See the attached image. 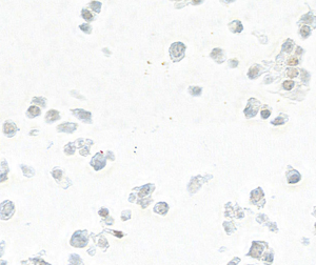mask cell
<instances>
[{"label": "cell", "mask_w": 316, "mask_h": 265, "mask_svg": "<svg viewBox=\"0 0 316 265\" xmlns=\"http://www.w3.org/2000/svg\"><path fill=\"white\" fill-rule=\"evenodd\" d=\"M186 49V46L180 42L174 43L172 46H171V49H170V53H171V56H172V59L174 61L179 60V59L182 57L183 55V51Z\"/></svg>", "instance_id": "cell-1"}, {"label": "cell", "mask_w": 316, "mask_h": 265, "mask_svg": "<svg viewBox=\"0 0 316 265\" xmlns=\"http://www.w3.org/2000/svg\"><path fill=\"white\" fill-rule=\"evenodd\" d=\"M86 242H88V239H86V234L83 232H77L76 234H74L72 241H71V244L73 246L83 247L86 244Z\"/></svg>", "instance_id": "cell-2"}, {"label": "cell", "mask_w": 316, "mask_h": 265, "mask_svg": "<svg viewBox=\"0 0 316 265\" xmlns=\"http://www.w3.org/2000/svg\"><path fill=\"white\" fill-rule=\"evenodd\" d=\"M13 211H14V205H13L12 202L6 201V202H4V203L1 204V207H0V213H1V215H2L3 219H6V218L11 217V215L13 213Z\"/></svg>", "instance_id": "cell-3"}, {"label": "cell", "mask_w": 316, "mask_h": 265, "mask_svg": "<svg viewBox=\"0 0 316 265\" xmlns=\"http://www.w3.org/2000/svg\"><path fill=\"white\" fill-rule=\"evenodd\" d=\"M262 250H264L262 244L258 243V242H254L253 245H252L251 251L249 253V255L252 256V257H254V258H259L260 255H261V253H262Z\"/></svg>", "instance_id": "cell-4"}, {"label": "cell", "mask_w": 316, "mask_h": 265, "mask_svg": "<svg viewBox=\"0 0 316 265\" xmlns=\"http://www.w3.org/2000/svg\"><path fill=\"white\" fill-rule=\"evenodd\" d=\"M92 165L96 169H100L105 166V159L102 158L101 155H97L95 158L92 160Z\"/></svg>", "instance_id": "cell-5"}, {"label": "cell", "mask_w": 316, "mask_h": 265, "mask_svg": "<svg viewBox=\"0 0 316 265\" xmlns=\"http://www.w3.org/2000/svg\"><path fill=\"white\" fill-rule=\"evenodd\" d=\"M3 131H4V133H5L6 135L12 136V135L17 131V127H16V125L14 124V123H12V122H6V123H4V125H3Z\"/></svg>", "instance_id": "cell-6"}, {"label": "cell", "mask_w": 316, "mask_h": 265, "mask_svg": "<svg viewBox=\"0 0 316 265\" xmlns=\"http://www.w3.org/2000/svg\"><path fill=\"white\" fill-rule=\"evenodd\" d=\"M73 113H75L74 115L77 116L79 119H81V120L90 121V119H91V114H90L89 112H84V110H73Z\"/></svg>", "instance_id": "cell-7"}, {"label": "cell", "mask_w": 316, "mask_h": 265, "mask_svg": "<svg viewBox=\"0 0 316 265\" xmlns=\"http://www.w3.org/2000/svg\"><path fill=\"white\" fill-rule=\"evenodd\" d=\"M75 128H77V125L74 123H63V124L59 125L58 129L61 131H73Z\"/></svg>", "instance_id": "cell-8"}, {"label": "cell", "mask_w": 316, "mask_h": 265, "mask_svg": "<svg viewBox=\"0 0 316 265\" xmlns=\"http://www.w3.org/2000/svg\"><path fill=\"white\" fill-rule=\"evenodd\" d=\"M300 180V175L296 171H292L288 174V181L289 183H296Z\"/></svg>", "instance_id": "cell-9"}, {"label": "cell", "mask_w": 316, "mask_h": 265, "mask_svg": "<svg viewBox=\"0 0 316 265\" xmlns=\"http://www.w3.org/2000/svg\"><path fill=\"white\" fill-rule=\"evenodd\" d=\"M59 119V113L57 112V110H49L48 112V114H46V120L48 122H53V121H55V120H58Z\"/></svg>", "instance_id": "cell-10"}, {"label": "cell", "mask_w": 316, "mask_h": 265, "mask_svg": "<svg viewBox=\"0 0 316 265\" xmlns=\"http://www.w3.org/2000/svg\"><path fill=\"white\" fill-rule=\"evenodd\" d=\"M168 208H169V207H168V204H166V203H158V204L155 206L154 210L158 213L164 215V213H166V211H168Z\"/></svg>", "instance_id": "cell-11"}, {"label": "cell", "mask_w": 316, "mask_h": 265, "mask_svg": "<svg viewBox=\"0 0 316 265\" xmlns=\"http://www.w3.org/2000/svg\"><path fill=\"white\" fill-rule=\"evenodd\" d=\"M262 196H264L262 190H261L260 188H257L256 190H254V192H252V201L257 202L258 200H260V199L262 198Z\"/></svg>", "instance_id": "cell-12"}, {"label": "cell", "mask_w": 316, "mask_h": 265, "mask_svg": "<svg viewBox=\"0 0 316 265\" xmlns=\"http://www.w3.org/2000/svg\"><path fill=\"white\" fill-rule=\"evenodd\" d=\"M230 28L233 30V32H241V30H243V25H241V23H240L238 20H236V21H233L231 23Z\"/></svg>", "instance_id": "cell-13"}, {"label": "cell", "mask_w": 316, "mask_h": 265, "mask_svg": "<svg viewBox=\"0 0 316 265\" xmlns=\"http://www.w3.org/2000/svg\"><path fill=\"white\" fill-rule=\"evenodd\" d=\"M28 113L30 114V116H31V117H33V116H38V115L40 114V110L37 106L33 105V106H31L30 108H29Z\"/></svg>", "instance_id": "cell-14"}, {"label": "cell", "mask_w": 316, "mask_h": 265, "mask_svg": "<svg viewBox=\"0 0 316 265\" xmlns=\"http://www.w3.org/2000/svg\"><path fill=\"white\" fill-rule=\"evenodd\" d=\"M292 46H293V42H292L291 40H288V41L283 44L282 49H283L285 52H290V51L292 49Z\"/></svg>", "instance_id": "cell-15"}, {"label": "cell", "mask_w": 316, "mask_h": 265, "mask_svg": "<svg viewBox=\"0 0 316 265\" xmlns=\"http://www.w3.org/2000/svg\"><path fill=\"white\" fill-rule=\"evenodd\" d=\"M258 74V67L257 66H252L249 70V77L250 78H254L256 75Z\"/></svg>", "instance_id": "cell-16"}, {"label": "cell", "mask_w": 316, "mask_h": 265, "mask_svg": "<svg viewBox=\"0 0 316 265\" xmlns=\"http://www.w3.org/2000/svg\"><path fill=\"white\" fill-rule=\"evenodd\" d=\"M297 74H298V70H295V68H289V70H287V75H288L289 77H291V78L296 77L297 76Z\"/></svg>", "instance_id": "cell-17"}, {"label": "cell", "mask_w": 316, "mask_h": 265, "mask_svg": "<svg viewBox=\"0 0 316 265\" xmlns=\"http://www.w3.org/2000/svg\"><path fill=\"white\" fill-rule=\"evenodd\" d=\"M311 30L308 26H302L300 30V34H301V36L302 37H308L309 36V34H310Z\"/></svg>", "instance_id": "cell-18"}, {"label": "cell", "mask_w": 316, "mask_h": 265, "mask_svg": "<svg viewBox=\"0 0 316 265\" xmlns=\"http://www.w3.org/2000/svg\"><path fill=\"white\" fill-rule=\"evenodd\" d=\"M91 6H92V9H94V11H96V12L98 13L99 9H100V6H101V3L97 2V1H94V2L91 3Z\"/></svg>", "instance_id": "cell-19"}, {"label": "cell", "mask_w": 316, "mask_h": 265, "mask_svg": "<svg viewBox=\"0 0 316 265\" xmlns=\"http://www.w3.org/2000/svg\"><path fill=\"white\" fill-rule=\"evenodd\" d=\"M82 17L84 19H86V20H91V19L93 18V15H92V13H90L89 11H82Z\"/></svg>", "instance_id": "cell-20"}, {"label": "cell", "mask_w": 316, "mask_h": 265, "mask_svg": "<svg viewBox=\"0 0 316 265\" xmlns=\"http://www.w3.org/2000/svg\"><path fill=\"white\" fill-rule=\"evenodd\" d=\"M191 94L192 95H195V96H198V95H200V93H201V88L199 87H191Z\"/></svg>", "instance_id": "cell-21"}, {"label": "cell", "mask_w": 316, "mask_h": 265, "mask_svg": "<svg viewBox=\"0 0 316 265\" xmlns=\"http://www.w3.org/2000/svg\"><path fill=\"white\" fill-rule=\"evenodd\" d=\"M293 85H294V82H293V81H285V82L283 83V87H285V89H288V91H290V89L293 87Z\"/></svg>", "instance_id": "cell-22"}, {"label": "cell", "mask_w": 316, "mask_h": 265, "mask_svg": "<svg viewBox=\"0 0 316 265\" xmlns=\"http://www.w3.org/2000/svg\"><path fill=\"white\" fill-rule=\"evenodd\" d=\"M33 102H34V103H39V104H41L42 106H44V105H46V100H44V99H42V98H35L34 100H33Z\"/></svg>", "instance_id": "cell-23"}, {"label": "cell", "mask_w": 316, "mask_h": 265, "mask_svg": "<svg viewBox=\"0 0 316 265\" xmlns=\"http://www.w3.org/2000/svg\"><path fill=\"white\" fill-rule=\"evenodd\" d=\"M52 175H53V176H54V177H55V178H56V179H57V180H59V179H60V178H61L62 173H61V171H58V169H55V171H53V173H52Z\"/></svg>", "instance_id": "cell-24"}, {"label": "cell", "mask_w": 316, "mask_h": 265, "mask_svg": "<svg viewBox=\"0 0 316 265\" xmlns=\"http://www.w3.org/2000/svg\"><path fill=\"white\" fill-rule=\"evenodd\" d=\"M270 110H261V117L264 119H267L268 117L270 116Z\"/></svg>", "instance_id": "cell-25"}, {"label": "cell", "mask_w": 316, "mask_h": 265, "mask_svg": "<svg viewBox=\"0 0 316 265\" xmlns=\"http://www.w3.org/2000/svg\"><path fill=\"white\" fill-rule=\"evenodd\" d=\"M297 63H298V60L297 59H295V58H291V59H289L288 60L289 65H296Z\"/></svg>", "instance_id": "cell-26"}, {"label": "cell", "mask_w": 316, "mask_h": 265, "mask_svg": "<svg viewBox=\"0 0 316 265\" xmlns=\"http://www.w3.org/2000/svg\"><path fill=\"white\" fill-rule=\"evenodd\" d=\"M283 122H285V120H283L282 118H277V119H275V120L273 121V124H275V125H277V124H283Z\"/></svg>", "instance_id": "cell-27"}, {"label": "cell", "mask_w": 316, "mask_h": 265, "mask_svg": "<svg viewBox=\"0 0 316 265\" xmlns=\"http://www.w3.org/2000/svg\"><path fill=\"white\" fill-rule=\"evenodd\" d=\"M99 215L102 217H107V215H109V210L107 209H101V210H99Z\"/></svg>", "instance_id": "cell-28"}, {"label": "cell", "mask_w": 316, "mask_h": 265, "mask_svg": "<svg viewBox=\"0 0 316 265\" xmlns=\"http://www.w3.org/2000/svg\"><path fill=\"white\" fill-rule=\"evenodd\" d=\"M270 259V261H272V255H270V253H266L264 257V262H267V260Z\"/></svg>", "instance_id": "cell-29"}, {"label": "cell", "mask_w": 316, "mask_h": 265, "mask_svg": "<svg viewBox=\"0 0 316 265\" xmlns=\"http://www.w3.org/2000/svg\"><path fill=\"white\" fill-rule=\"evenodd\" d=\"M34 262H35V264L36 265H50V264H48V263L41 261V260H35Z\"/></svg>", "instance_id": "cell-30"}, {"label": "cell", "mask_w": 316, "mask_h": 265, "mask_svg": "<svg viewBox=\"0 0 316 265\" xmlns=\"http://www.w3.org/2000/svg\"><path fill=\"white\" fill-rule=\"evenodd\" d=\"M312 19L313 18H312L311 16H306V17L302 18V20H304V22H312Z\"/></svg>", "instance_id": "cell-31"}, {"label": "cell", "mask_w": 316, "mask_h": 265, "mask_svg": "<svg viewBox=\"0 0 316 265\" xmlns=\"http://www.w3.org/2000/svg\"><path fill=\"white\" fill-rule=\"evenodd\" d=\"M6 178H7V176H6V173H3L2 175H0V181L2 182V181H5Z\"/></svg>", "instance_id": "cell-32"}, {"label": "cell", "mask_w": 316, "mask_h": 265, "mask_svg": "<svg viewBox=\"0 0 316 265\" xmlns=\"http://www.w3.org/2000/svg\"><path fill=\"white\" fill-rule=\"evenodd\" d=\"M80 28H81V30H86V32H89V30H90V26H89V25H81V26H80Z\"/></svg>", "instance_id": "cell-33"}, {"label": "cell", "mask_w": 316, "mask_h": 265, "mask_svg": "<svg viewBox=\"0 0 316 265\" xmlns=\"http://www.w3.org/2000/svg\"><path fill=\"white\" fill-rule=\"evenodd\" d=\"M111 232L114 234L115 236H117V237H122V234H121V232H115V230H111Z\"/></svg>", "instance_id": "cell-34"}, {"label": "cell", "mask_w": 316, "mask_h": 265, "mask_svg": "<svg viewBox=\"0 0 316 265\" xmlns=\"http://www.w3.org/2000/svg\"><path fill=\"white\" fill-rule=\"evenodd\" d=\"M301 52H302V49H301L300 47H298V49H297V54H300Z\"/></svg>", "instance_id": "cell-35"}, {"label": "cell", "mask_w": 316, "mask_h": 265, "mask_svg": "<svg viewBox=\"0 0 316 265\" xmlns=\"http://www.w3.org/2000/svg\"><path fill=\"white\" fill-rule=\"evenodd\" d=\"M230 265H233V263H231V264Z\"/></svg>", "instance_id": "cell-36"}]
</instances>
